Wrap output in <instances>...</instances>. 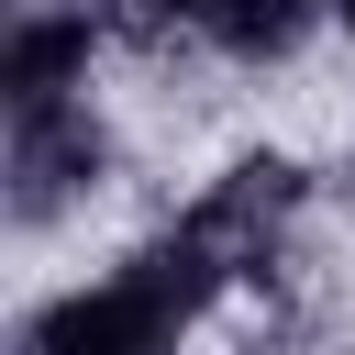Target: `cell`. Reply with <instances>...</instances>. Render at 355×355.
<instances>
[{"instance_id":"6da1fadb","label":"cell","mask_w":355,"mask_h":355,"mask_svg":"<svg viewBox=\"0 0 355 355\" xmlns=\"http://www.w3.org/2000/svg\"><path fill=\"white\" fill-rule=\"evenodd\" d=\"M178 333H189V311H178L144 266H122V277H100V288H67V300L33 322V355H178Z\"/></svg>"},{"instance_id":"7a4b0ae2","label":"cell","mask_w":355,"mask_h":355,"mask_svg":"<svg viewBox=\"0 0 355 355\" xmlns=\"http://www.w3.org/2000/svg\"><path fill=\"white\" fill-rule=\"evenodd\" d=\"M0 100H11V111L89 100V11L22 0V11H11V44H0Z\"/></svg>"},{"instance_id":"3957f363","label":"cell","mask_w":355,"mask_h":355,"mask_svg":"<svg viewBox=\"0 0 355 355\" xmlns=\"http://www.w3.org/2000/svg\"><path fill=\"white\" fill-rule=\"evenodd\" d=\"M100 122H89V100H55V111H11V200H22V222H44L67 189H89L100 178Z\"/></svg>"},{"instance_id":"277c9868","label":"cell","mask_w":355,"mask_h":355,"mask_svg":"<svg viewBox=\"0 0 355 355\" xmlns=\"http://www.w3.org/2000/svg\"><path fill=\"white\" fill-rule=\"evenodd\" d=\"M322 11H333V0H211V44L244 55V67H266V55H288Z\"/></svg>"},{"instance_id":"5b68a950","label":"cell","mask_w":355,"mask_h":355,"mask_svg":"<svg viewBox=\"0 0 355 355\" xmlns=\"http://www.w3.org/2000/svg\"><path fill=\"white\" fill-rule=\"evenodd\" d=\"M133 33H211V0H111Z\"/></svg>"},{"instance_id":"8992f818","label":"cell","mask_w":355,"mask_h":355,"mask_svg":"<svg viewBox=\"0 0 355 355\" xmlns=\"http://www.w3.org/2000/svg\"><path fill=\"white\" fill-rule=\"evenodd\" d=\"M333 11H344V22H355V0H333Z\"/></svg>"},{"instance_id":"52a82bcc","label":"cell","mask_w":355,"mask_h":355,"mask_svg":"<svg viewBox=\"0 0 355 355\" xmlns=\"http://www.w3.org/2000/svg\"><path fill=\"white\" fill-rule=\"evenodd\" d=\"M11 11H22V0H11Z\"/></svg>"}]
</instances>
